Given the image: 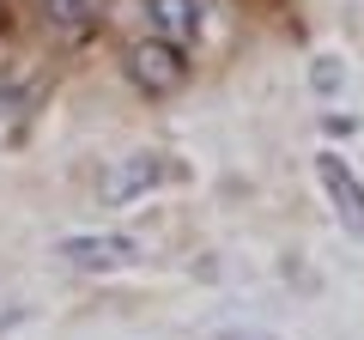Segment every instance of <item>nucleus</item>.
Instances as JSON below:
<instances>
[{
  "label": "nucleus",
  "mask_w": 364,
  "mask_h": 340,
  "mask_svg": "<svg viewBox=\"0 0 364 340\" xmlns=\"http://www.w3.org/2000/svg\"><path fill=\"white\" fill-rule=\"evenodd\" d=\"M122 73H128V85L146 92V97H176L182 85H188V55L170 37H140V43L122 49Z\"/></svg>",
  "instance_id": "1"
},
{
  "label": "nucleus",
  "mask_w": 364,
  "mask_h": 340,
  "mask_svg": "<svg viewBox=\"0 0 364 340\" xmlns=\"http://www.w3.org/2000/svg\"><path fill=\"white\" fill-rule=\"evenodd\" d=\"M55 255L67 267H79V274H116V267L146 262V237H134V231H73V237L55 243Z\"/></svg>",
  "instance_id": "2"
},
{
  "label": "nucleus",
  "mask_w": 364,
  "mask_h": 340,
  "mask_svg": "<svg viewBox=\"0 0 364 340\" xmlns=\"http://www.w3.org/2000/svg\"><path fill=\"white\" fill-rule=\"evenodd\" d=\"M316 183H322L328 213L340 219V231H352L364 243V176L334 152V146H322V152H316Z\"/></svg>",
  "instance_id": "3"
},
{
  "label": "nucleus",
  "mask_w": 364,
  "mask_h": 340,
  "mask_svg": "<svg viewBox=\"0 0 364 340\" xmlns=\"http://www.w3.org/2000/svg\"><path fill=\"white\" fill-rule=\"evenodd\" d=\"M176 176H182L176 158H164V152H134V158H122V164L109 170L104 201H109V207H128V201H140V195H152V188L176 183Z\"/></svg>",
  "instance_id": "4"
},
{
  "label": "nucleus",
  "mask_w": 364,
  "mask_h": 340,
  "mask_svg": "<svg viewBox=\"0 0 364 340\" xmlns=\"http://www.w3.org/2000/svg\"><path fill=\"white\" fill-rule=\"evenodd\" d=\"M146 25H152V37L195 43L200 25H207V6L200 0H146Z\"/></svg>",
  "instance_id": "5"
},
{
  "label": "nucleus",
  "mask_w": 364,
  "mask_h": 340,
  "mask_svg": "<svg viewBox=\"0 0 364 340\" xmlns=\"http://www.w3.org/2000/svg\"><path fill=\"white\" fill-rule=\"evenodd\" d=\"M310 85H316V97H340L346 92V67H340L334 55H322V61L310 67Z\"/></svg>",
  "instance_id": "6"
},
{
  "label": "nucleus",
  "mask_w": 364,
  "mask_h": 340,
  "mask_svg": "<svg viewBox=\"0 0 364 340\" xmlns=\"http://www.w3.org/2000/svg\"><path fill=\"white\" fill-rule=\"evenodd\" d=\"M43 13H49L55 25H79V18L91 13V0H43Z\"/></svg>",
  "instance_id": "7"
},
{
  "label": "nucleus",
  "mask_w": 364,
  "mask_h": 340,
  "mask_svg": "<svg viewBox=\"0 0 364 340\" xmlns=\"http://www.w3.org/2000/svg\"><path fill=\"white\" fill-rule=\"evenodd\" d=\"M219 340H255V334H219Z\"/></svg>",
  "instance_id": "8"
}]
</instances>
